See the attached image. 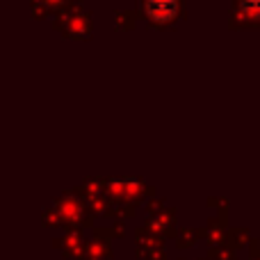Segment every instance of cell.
Returning <instances> with one entry per match:
<instances>
[{
    "label": "cell",
    "instance_id": "6da1fadb",
    "mask_svg": "<svg viewBox=\"0 0 260 260\" xmlns=\"http://www.w3.org/2000/svg\"><path fill=\"white\" fill-rule=\"evenodd\" d=\"M178 9V0H146V14L153 21H171Z\"/></svg>",
    "mask_w": 260,
    "mask_h": 260
},
{
    "label": "cell",
    "instance_id": "7a4b0ae2",
    "mask_svg": "<svg viewBox=\"0 0 260 260\" xmlns=\"http://www.w3.org/2000/svg\"><path fill=\"white\" fill-rule=\"evenodd\" d=\"M240 7L247 16L251 18H260V0H240Z\"/></svg>",
    "mask_w": 260,
    "mask_h": 260
}]
</instances>
